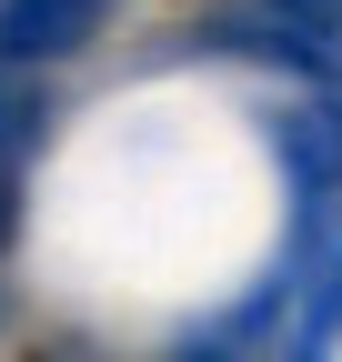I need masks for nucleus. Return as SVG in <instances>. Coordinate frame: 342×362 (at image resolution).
Wrapping results in <instances>:
<instances>
[{
	"instance_id": "obj_1",
	"label": "nucleus",
	"mask_w": 342,
	"mask_h": 362,
	"mask_svg": "<svg viewBox=\"0 0 342 362\" xmlns=\"http://www.w3.org/2000/svg\"><path fill=\"white\" fill-rule=\"evenodd\" d=\"M211 40L292 61L312 81H342V0H232L222 21H211Z\"/></svg>"
},
{
	"instance_id": "obj_2",
	"label": "nucleus",
	"mask_w": 342,
	"mask_h": 362,
	"mask_svg": "<svg viewBox=\"0 0 342 362\" xmlns=\"http://www.w3.org/2000/svg\"><path fill=\"white\" fill-rule=\"evenodd\" d=\"M111 0H0V71H51L81 40H101Z\"/></svg>"
},
{
	"instance_id": "obj_3",
	"label": "nucleus",
	"mask_w": 342,
	"mask_h": 362,
	"mask_svg": "<svg viewBox=\"0 0 342 362\" xmlns=\"http://www.w3.org/2000/svg\"><path fill=\"white\" fill-rule=\"evenodd\" d=\"M40 131H51V101L20 71H0V232H11V202H20V171L40 151Z\"/></svg>"
},
{
	"instance_id": "obj_4",
	"label": "nucleus",
	"mask_w": 342,
	"mask_h": 362,
	"mask_svg": "<svg viewBox=\"0 0 342 362\" xmlns=\"http://www.w3.org/2000/svg\"><path fill=\"white\" fill-rule=\"evenodd\" d=\"M342 332V232H332V252L312 262V312H302V332H292V342H302V352H322Z\"/></svg>"
}]
</instances>
